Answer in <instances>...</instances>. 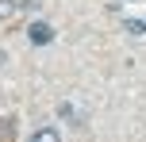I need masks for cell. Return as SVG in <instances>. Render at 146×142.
<instances>
[{
    "mask_svg": "<svg viewBox=\"0 0 146 142\" xmlns=\"http://www.w3.org/2000/svg\"><path fill=\"white\" fill-rule=\"evenodd\" d=\"M31 142H62V135H58L54 127H38L35 135H31Z\"/></svg>",
    "mask_w": 146,
    "mask_h": 142,
    "instance_id": "7a4b0ae2",
    "label": "cell"
},
{
    "mask_svg": "<svg viewBox=\"0 0 146 142\" xmlns=\"http://www.w3.org/2000/svg\"><path fill=\"white\" fill-rule=\"evenodd\" d=\"M123 27H127V31H131V35H146V23H139V19H127V23H123Z\"/></svg>",
    "mask_w": 146,
    "mask_h": 142,
    "instance_id": "277c9868",
    "label": "cell"
},
{
    "mask_svg": "<svg viewBox=\"0 0 146 142\" xmlns=\"http://www.w3.org/2000/svg\"><path fill=\"white\" fill-rule=\"evenodd\" d=\"M27 38H31L35 46H46V42L54 38V27H50V23H42V19H38V23H31V27H27Z\"/></svg>",
    "mask_w": 146,
    "mask_h": 142,
    "instance_id": "6da1fadb",
    "label": "cell"
},
{
    "mask_svg": "<svg viewBox=\"0 0 146 142\" xmlns=\"http://www.w3.org/2000/svg\"><path fill=\"white\" fill-rule=\"evenodd\" d=\"M15 8H19V4H15V0H0V19H8V15H12Z\"/></svg>",
    "mask_w": 146,
    "mask_h": 142,
    "instance_id": "3957f363",
    "label": "cell"
}]
</instances>
